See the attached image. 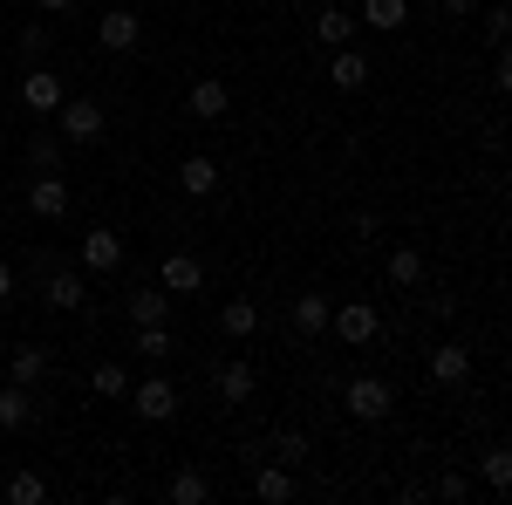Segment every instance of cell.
I'll return each instance as SVG.
<instances>
[{"label":"cell","instance_id":"cell-1","mask_svg":"<svg viewBox=\"0 0 512 505\" xmlns=\"http://www.w3.org/2000/svg\"><path fill=\"white\" fill-rule=\"evenodd\" d=\"M55 137H62V144H76V151H96V144L110 137V117H103V103H89V96H69V103L55 110Z\"/></svg>","mask_w":512,"mask_h":505},{"label":"cell","instance_id":"cell-2","mask_svg":"<svg viewBox=\"0 0 512 505\" xmlns=\"http://www.w3.org/2000/svg\"><path fill=\"white\" fill-rule=\"evenodd\" d=\"M328 335L342 349H369L383 335V314H376V301H342V308H328Z\"/></svg>","mask_w":512,"mask_h":505},{"label":"cell","instance_id":"cell-3","mask_svg":"<svg viewBox=\"0 0 512 505\" xmlns=\"http://www.w3.org/2000/svg\"><path fill=\"white\" fill-rule=\"evenodd\" d=\"M342 410H349L355 424H383L396 410V389L383 376H355V383H342Z\"/></svg>","mask_w":512,"mask_h":505},{"label":"cell","instance_id":"cell-4","mask_svg":"<svg viewBox=\"0 0 512 505\" xmlns=\"http://www.w3.org/2000/svg\"><path fill=\"white\" fill-rule=\"evenodd\" d=\"M69 205H76L69 178H62V171H35V185H28V212H35L41 226H62V219H69Z\"/></svg>","mask_w":512,"mask_h":505},{"label":"cell","instance_id":"cell-5","mask_svg":"<svg viewBox=\"0 0 512 505\" xmlns=\"http://www.w3.org/2000/svg\"><path fill=\"white\" fill-rule=\"evenodd\" d=\"M35 287H41V301H48L55 314H76L82 301H89V273H82V267H62V260L41 273Z\"/></svg>","mask_w":512,"mask_h":505},{"label":"cell","instance_id":"cell-6","mask_svg":"<svg viewBox=\"0 0 512 505\" xmlns=\"http://www.w3.org/2000/svg\"><path fill=\"white\" fill-rule=\"evenodd\" d=\"M76 267L96 280V273H117L123 267V233H110V226H89L76 246Z\"/></svg>","mask_w":512,"mask_h":505},{"label":"cell","instance_id":"cell-7","mask_svg":"<svg viewBox=\"0 0 512 505\" xmlns=\"http://www.w3.org/2000/svg\"><path fill=\"white\" fill-rule=\"evenodd\" d=\"M123 396H130V410H137L144 424H171V417H178V389L164 383V376H144V383L123 389Z\"/></svg>","mask_w":512,"mask_h":505},{"label":"cell","instance_id":"cell-8","mask_svg":"<svg viewBox=\"0 0 512 505\" xmlns=\"http://www.w3.org/2000/svg\"><path fill=\"white\" fill-rule=\"evenodd\" d=\"M21 103H28V117H55V110H62V103H69V82L55 76V69H28V76H21Z\"/></svg>","mask_w":512,"mask_h":505},{"label":"cell","instance_id":"cell-9","mask_svg":"<svg viewBox=\"0 0 512 505\" xmlns=\"http://www.w3.org/2000/svg\"><path fill=\"white\" fill-rule=\"evenodd\" d=\"M96 41H103V48H110V55H130V48H137V41H144V21H137V14H130V7H103V21H96Z\"/></svg>","mask_w":512,"mask_h":505},{"label":"cell","instance_id":"cell-10","mask_svg":"<svg viewBox=\"0 0 512 505\" xmlns=\"http://www.w3.org/2000/svg\"><path fill=\"white\" fill-rule=\"evenodd\" d=\"M185 110H192L198 123H219L226 110H233V89H226V76H198L192 89H185Z\"/></svg>","mask_w":512,"mask_h":505},{"label":"cell","instance_id":"cell-11","mask_svg":"<svg viewBox=\"0 0 512 505\" xmlns=\"http://www.w3.org/2000/svg\"><path fill=\"white\" fill-rule=\"evenodd\" d=\"M369 76H376V69H369V55H362V48H335V62H328V82H335V89H342V96H355V89H369Z\"/></svg>","mask_w":512,"mask_h":505},{"label":"cell","instance_id":"cell-12","mask_svg":"<svg viewBox=\"0 0 512 505\" xmlns=\"http://www.w3.org/2000/svg\"><path fill=\"white\" fill-rule=\"evenodd\" d=\"M212 383H219V403H253V362H246V355H233V362H219V376H212Z\"/></svg>","mask_w":512,"mask_h":505},{"label":"cell","instance_id":"cell-13","mask_svg":"<svg viewBox=\"0 0 512 505\" xmlns=\"http://www.w3.org/2000/svg\"><path fill=\"white\" fill-rule=\"evenodd\" d=\"M198 287H205L198 253H164V294H198Z\"/></svg>","mask_w":512,"mask_h":505},{"label":"cell","instance_id":"cell-14","mask_svg":"<svg viewBox=\"0 0 512 505\" xmlns=\"http://www.w3.org/2000/svg\"><path fill=\"white\" fill-rule=\"evenodd\" d=\"M355 28H362V21H355L349 7H321V14H315V41H321V48H349Z\"/></svg>","mask_w":512,"mask_h":505},{"label":"cell","instance_id":"cell-15","mask_svg":"<svg viewBox=\"0 0 512 505\" xmlns=\"http://www.w3.org/2000/svg\"><path fill=\"white\" fill-rule=\"evenodd\" d=\"M35 424V389L0 383V430H28Z\"/></svg>","mask_w":512,"mask_h":505},{"label":"cell","instance_id":"cell-16","mask_svg":"<svg viewBox=\"0 0 512 505\" xmlns=\"http://www.w3.org/2000/svg\"><path fill=\"white\" fill-rule=\"evenodd\" d=\"M178 192H192V198H212V192H219V164L192 151L185 164H178Z\"/></svg>","mask_w":512,"mask_h":505},{"label":"cell","instance_id":"cell-17","mask_svg":"<svg viewBox=\"0 0 512 505\" xmlns=\"http://www.w3.org/2000/svg\"><path fill=\"white\" fill-rule=\"evenodd\" d=\"M465 376H472V349H465V342L431 349V383H465Z\"/></svg>","mask_w":512,"mask_h":505},{"label":"cell","instance_id":"cell-18","mask_svg":"<svg viewBox=\"0 0 512 505\" xmlns=\"http://www.w3.org/2000/svg\"><path fill=\"white\" fill-rule=\"evenodd\" d=\"M123 314H130V328H144V321H171V294H158V287H137V294L123 301Z\"/></svg>","mask_w":512,"mask_h":505},{"label":"cell","instance_id":"cell-19","mask_svg":"<svg viewBox=\"0 0 512 505\" xmlns=\"http://www.w3.org/2000/svg\"><path fill=\"white\" fill-rule=\"evenodd\" d=\"M219 328H226L233 342L260 335V301H246V294H239V301H226V308H219Z\"/></svg>","mask_w":512,"mask_h":505},{"label":"cell","instance_id":"cell-20","mask_svg":"<svg viewBox=\"0 0 512 505\" xmlns=\"http://www.w3.org/2000/svg\"><path fill=\"white\" fill-rule=\"evenodd\" d=\"M410 21V0H362V28H376V35H396Z\"/></svg>","mask_w":512,"mask_h":505},{"label":"cell","instance_id":"cell-21","mask_svg":"<svg viewBox=\"0 0 512 505\" xmlns=\"http://www.w3.org/2000/svg\"><path fill=\"white\" fill-rule=\"evenodd\" d=\"M253 499L287 505V499H294V471H287V465H260V471H253Z\"/></svg>","mask_w":512,"mask_h":505},{"label":"cell","instance_id":"cell-22","mask_svg":"<svg viewBox=\"0 0 512 505\" xmlns=\"http://www.w3.org/2000/svg\"><path fill=\"white\" fill-rule=\"evenodd\" d=\"M164 499L171 505H198V499H212V478H205V471H171V485H164Z\"/></svg>","mask_w":512,"mask_h":505},{"label":"cell","instance_id":"cell-23","mask_svg":"<svg viewBox=\"0 0 512 505\" xmlns=\"http://www.w3.org/2000/svg\"><path fill=\"white\" fill-rule=\"evenodd\" d=\"M294 328L315 342V335H328V294H294Z\"/></svg>","mask_w":512,"mask_h":505},{"label":"cell","instance_id":"cell-24","mask_svg":"<svg viewBox=\"0 0 512 505\" xmlns=\"http://www.w3.org/2000/svg\"><path fill=\"white\" fill-rule=\"evenodd\" d=\"M0 499H7V505H41V499H48V478H41L35 465H28V471H14V478L0 485Z\"/></svg>","mask_w":512,"mask_h":505},{"label":"cell","instance_id":"cell-25","mask_svg":"<svg viewBox=\"0 0 512 505\" xmlns=\"http://www.w3.org/2000/svg\"><path fill=\"white\" fill-rule=\"evenodd\" d=\"M41 376H48V349H14V355H7V383L35 389Z\"/></svg>","mask_w":512,"mask_h":505},{"label":"cell","instance_id":"cell-26","mask_svg":"<svg viewBox=\"0 0 512 505\" xmlns=\"http://www.w3.org/2000/svg\"><path fill=\"white\" fill-rule=\"evenodd\" d=\"M62 151H69V144H62L55 130H35V137H28V171H62Z\"/></svg>","mask_w":512,"mask_h":505},{"label":"cell","instance_id":"cell-27","mask_svg":"<svg viewBox=\"0 0 512 505\" xmlns=\"http://www.w3.org/2000/svg\"><path fill=\"white\" fill-rule=\"evenodd\" d=\"M424 280V253L417 246H396L390 253V287H417Z\"/></svg>","mask_w":512,"mask_h":505},{"label":"cell","instance_id":"cell-28","mask_svg":"<svg viewBox=\"0 0 512 505\" xmlns=\"http://www.w3.org/2000/svg\"><path fill=\"white\" fill-rule=\"evenodd\" d=\"M137 349H144V362H164L178 342H171V328H164V321H144V328H137Z\"/></svg>","mask_w":512,"mask_h":505},{"label":"cell","instance_id":"cell-29","mask_svg":"<svg viewBox=\"0 0 512 505\" xmlns=\"http://www.w3.org/2000/svg\"><path fill=\"white\" fill-rule=\"evenodd\" d=\"M478 471H485V485H492V492H506V485H512V451H506V444H492V451L478 458Z\"/></svg>","mask_w":512,"mask_h":505},{"label":"cell","instance_id":"cell-30","mask_svg":"<svg viewBox=\"0 0 512 505\" xmlns=\"http://www.w3.org/2000/svg\"><path fill=\"white\" fill-rule=\"evenodd\" d=\"M89 389H96V396H123V389H130V369H123V362H96V369H89Z\"/></svg>","mask_w":512,"mask_h":505},{"label":"cell","instance_id":"cell-31","mask_svg":"<svg viewBox=\"0 0 512 505\" xmlns=\"http://www.w3.org/2000/svg\"><path fill=\"white\" fill-rule=\"evenodd\" d=\"M274 451H280V465H308V437H301V430H280Z\"/></svg>","mask_w":512,"mask_h":505},{"label":"cell","instance_id":"cell-32","mask_svg":"<svg viewBox=\"0 0 512 505\" xmlns=\"http://www.w3.org/2000/svg\"><path fill=\"white\" fill-rule=\"evenodd\" d=\"M437 499H444V505H465V499H472V478H465V471H444V478H437Z\"/></svg>","mask_w":512,"mask_h":505},{"label":"cell","instance_id":"cell-33","mask_svg":"<svg viewBox=\"0 0 512 505\" xmlns=\"http://www.w3.org/2000/svg\"><path fill=\"white\" fill-rule=\"evenodd\" d=\"M21 55H28V62H35V55H48V28H41V21H28V28H21Z\"/></svg>","mask_w":512,"mask_h":505},{"label":"cell","instance_id":"cell-34","mask_svg":"<svg viewBox=\"0 0 512 505\" xmlns=\"http://www.w3.org/2000/svg\"><path fill=\"white\" fill-rule=\"evenodd\" d=\"M485 41L506 48V7H485Z\"/></svg>","mask_w":512,"mask_h":505},{"label":"cell","instance_id":"cell-35","mask_svg":"<svg viewBox=\"0 0 512 505\" xmlns=\"http://www.w3.org/2000/svg\"><path fill=\"white\" fill-rule=\"evenodd\" d=\"M437 7H444V14H451V21H465V14H472L478 0H437Z\"/></svg>","mask_w":512,"mask_h":505},{"label":"cell","instance_id":"cell-36","mask_svg":"<svg viewBox=\"0 0 512 505\" xmlns=\"http://www.w3.org/2000/svg\"><path fill=\"white\" fill-rule=\"evenodd\" d=\"M0 301H14V267L0 260Z\"/></svg>","mask_w":512,"mask_h":505},{"label":"cell","instance_id":"cell-37","mask_svg":"<svg viewBox=\"0 0 512 505\" xmlns=\"http://www.w3.org/2000/svg\"><path fill=\"white\" fill-rule=\"evenodd\" d=\"M41 14H69V7H76V0H35Z\"/></svg>","mask_w":512,"mask_h":505},{"label":"cell","instance_id":"cell-38","mask_svg":"<svg viewBox=\"0 0 512 505\" xmlns=\"http://www.w3.org/2000/svg\"><path fill=\"white\" fill-rule=\"evenodd\" d=\"M0 233H7V212H0Z\"/></svg>","mask_w":512,"mask_h":505},{"label":"cell","instance_id":"cell-39","mask_svg":"<svg viewBox=\"0 0 512 505\" xmlns=\"http://www.w3.org/2000/svg\"><path fill=\"white\" fill-rule=\"evenodd\" d=\"M0 349H7V335H0Z\"/></svg>","mask_w":512,"mask_h":505}]
</instances>
